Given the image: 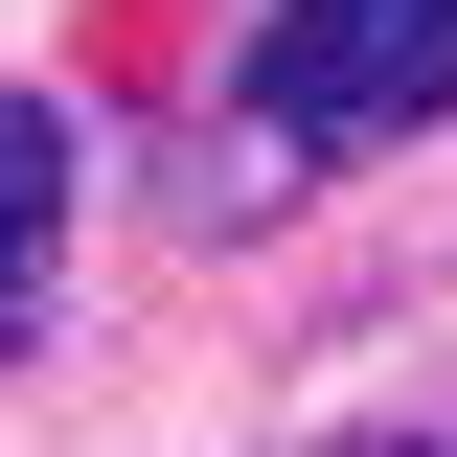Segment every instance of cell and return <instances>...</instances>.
Returning a JSON list of instances; mask_svg holds the SVG:
<instances>
[{
	"label": "cell",
	"mask_w": 457,
	"mask_h": 457,
	"mask_svg": "<svg viewBox=\"0 0 457 457\" xmlns=\"http://www.w3.org/2000/svg\"><path fill=\"white\" fill-rule=\"evenodd\" d=\"M252 114H275V161H366V137L457 114V0H275Z\"/></svg>",
	"instance_id": "obj_1"
},
{
	"label": "cell",
	"mask_w": 457,
	"mask_h": 457,
	"mask_svg": "<svg viewBox=\"0 0 457 457\" xmlns=\"http://www.w3.org/2000/svg\"><path fill=\"white\" fill-rule=\"evenodd\" d=\"M46 297H69V114L0 92V343L46 320Z\"/></svg>",
	"instance_id": "obj_2"
},
{
	"label": "cell",
	"mask_w": 457,
	"mask_h": 457,
	"mask_svg": "<svg viewBox=\"0 0 457 457\" xmlns=\"http://www.w3.org/2000/svg\"><path fill=\"white\" fill-rule=\"evenodd\" d=\"M366 457H457V435H366Z\"/></svg>",
	"instance_id": "obj_3"
}]
</instances>
